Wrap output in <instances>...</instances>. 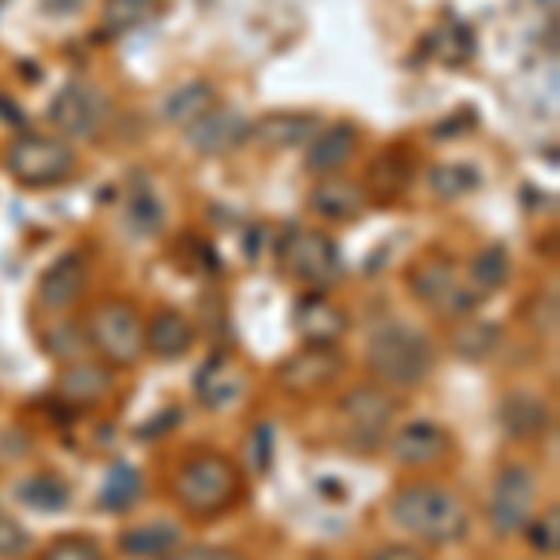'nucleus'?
<instances>
[{
    "label": "nucleus",
    "mask_w": 560,
    "mask_h": 560,
    "mask_svg": "<svg viewBox=\"0 0 560 560\" xmlns=\"http://www.w3.org/2000/svg\"><path fill=\"white\" fill-rule=\"evenodd\" d=\"M388 512L400 523L408 535L430 541V546H448V541H459L471 527V516H467L464 501L456 493L441 490V486H427L415 482L404 486L400 493L388 501Z\"/></svg>",
    "instance_id": "1"
},
{
    "label": "nucleus",
    "mask_w": 560,
    "mask_h": 560,
    "mask_svg": "<svg viewBox=\"0 0 560 560\" xmlns=\"http://www.w3.org/2000/svg\"><path fill=\"white\" fill-rule=\"evenodd\" d=\"M366 366L374 370L377 382L393 388H415L427 382L433 370V345L415 325L385 322L366 340Z\"/></svg>",
    "instance_id": "2"
},
{
    "label": "nucleus",
    "mask_w": 560,
    "mask_h": 560,
    "mask_svg": "<svg viewBox=\"0 0 560 560\" xmlns=\"http://www.w3.org/2000/svg\"><path fill=\"white\" fill-rule=\"evenodd\" d=\"M173 493L179 509L195 520H213L224 516L243 493L240 467L221 453H202L191 456L173 478Z\"/></svg>",
    "instance_id": "3"
},
{
    "label": "nucleus",
    "mask_w": 560,
    "mask_h": 560,
    "mask_svg": "<svg viewBox=\"0 0 560 560\" xmlns=\"http://www.w3.org/2000/svg\"><path fill=\"white\" fill-rule=\"evenodd\" d=\"M4 165L15 184H23V187H57V184H65L68 176H75L79 158L68 139L26 131L8 147Z\"/></svg>",
    "instance_id": "4"
},
{
    "label": "nucleus",
    "mask_w": 560,
    "mask_h": 560,
    "mask_svg": "<svg viewBox=\"0 0 560 560\" xmlns=\"http://www.w3.org/2000/svg\"><path fill=\"white\" fill-rule=\"evenodd\" d=\"M277 255L284 273L306 284V292H329L340 280V273H345L337 240L325 236L318 229H292L280 240Z\"/></svg>",
    "instance_id": "5"
},
{
    "label": "nucleus",
    "mask_w": 560,
    "mask_h": 560,
    "mask_svg": "<svg viewBox=\"0 0 560 560\" xmlns=\"http://www.w3.org/2000/svg\"><path fill=\"white\" fill-rule=\"evenodd\" d=\"M90 345L113 366H135L147 351V325L128 300H105L90 314Z\"/></svg>",
    "instance_id": "6"
},
{
    "label": "nucleus",
    "mask_w": 560,
    "mask_h": 560,
    "mask_svg": "<svg viewBox=\"0 0 560 560\" xmlns=\"http://www.w3.org/2000/svg\"><path fill=\"white\" fill-rule=\"evenodd\" d=\"M408 284L415 292V300L433 306L445 318H467L475 311L478 295L471 288H464V280L456 277V266L448 258H422L419 266L408 273Z\"/></svg>",
    "instance_id": "7"
},
{
    "label": "nucleus",
    "mask_w": 560,
    "mask_h": 560,
    "mask_svg": "<svg viewBox=\"0 0 560 560\" xmlns=\"http://www.w3.org/2000/svg\"><path fill=\"white\" fill-rule=\"evenodd\" d=\"M535 497H538V482H535V475H530V467H523V464L501 467L493 478V493H490V527L501 538L523 530L530 512H535Z\"/></svg>",
    "instance_id": "8"
},
{
    "label": "nucleus",
    "mask_w": 560,
    "mask_h": 560,
    "mask_svg": "<svg viewBox=\"0 0 560 560\" xmlns=\"http://www.w3.org/2000/svg\"><path fill=\"white\" fill-rule=\"evenodd\" d=\"M108 113H113V105H108L102 90L75 79V83L57 90V97L49 105V124L57 131H65L68 139H94L105 128Z\"/></svg>",
    "instance_id": "9"
},
{
    "label": "nucleus",
    "mask_w": 560,
    "mask_h": 560,
    "mask_svg": "<svg viewBox=\"0 0 560 560\" xmlns=\"http://www.w3.org/2000/svg\"><path fill=\"white\" fill-rule=\"evenodd\" d=\"M340 374H345V355H340L337 348H322V345H306L277 366L280 388L292 396L322 393V388H329Z\"/></svg>",
    "instance_id": "10"
},
{
    "label": "nucleus",
    "mask_w": 560,
    "mask_h": 560,
    "mask_svg": "<svg viewBox=\"0 0 560 560\" xmlns=\"http://www.w3.org/2000/svg\"><path fill=\"white\" fill-rule=\"evenodd\" d=\"M250 139L247 116H240L236 108H210L206 116H198L195 124H187V147L202 158H221V153L240 150Z\"/></svg>",
    "instance_id": "11"
},
{
    "label": "nucleus",
    "mask_w": 560,
    "mask_h": 560,
    "mask_svg": "<svg viewBox=\"0 0 560 560\" xmlns=\"http://www.w3.org/2000/svg\"><path fill=\"white\" fill-rule=\"evenodd\" d=\"M90 284V261L83 255H60L38 280V303L49 314H65L83 300Z\"/></svg>",
    "instance_id": "12"
},
{
    "label": "nucleus",
    "mask_w": 560,
    "mask_h": 560,
    "mask_svg": "<svg viewBox=\"0 0 560 560\" xmlns=\"http://www.w3.org/2000/svg\"><path fill=\"white\" fill-rule=\"evenodd\" d=\"M292 322L306 345H322V348H337V340L348 332V314L325 300V292H306L295 303Z\"/></svg>",
    "instance_id": "13"
},
{
    "label": "nucleus",
    "mask_w": 560,
    "mask_h": 560,
    "mask_svg": "<svg viewBox=\"0 0 560 560\" xmlns=\"http://www.w3.org/2000/svg\"><path fill=\"white\" fill-rule=\"evenodd\" d=\"M396 404L388 400V393H382L377 385H359L340 400V415L351 422V430L363 433V445L374 448L377 438L385 433L388 419H393Z\"/></svg>",
    "instance_id": "14"
},
{
    "label": "nucleus",
    "mask_w": 560,
    "mask_h": 560,
    "mask_svg": "<svg viewBox=\"0 0 560 560\" xmlns=\"http://www.w3.org/2000/svg\"><path fill=\"white\" fill-rule=\"evenodd\" d=\"M359 135L351 124H329V128L314 131L311 147H306V173L311 176H337L340 168L355 158Z\"/></svg>",
    "instance_id": "15"
},
{
    "label": "nucleus",
    "mask_w": 560,
    "mask_h": 560,
    "mask_svg": "<svg viewBox=\"0 0 560 560\" xmlns=\"http://www.w3.org/2000/svg\"><path fill=\"white\" fill-rule=\"evenodd\" d=\"M393 456L404 467H430L441 464L448 456V433L438 422H408L404 430H396L393 438Z\"/></svg>",
    "instance_id": "16"
},
{
    "label": "nucleus",
    "mask_w": 560,
    "mask_h": 560,
    "mask_svg": "<svg viewBox=\"0 0 560 560\" xmlns=\"http://www.w3.org/2000/svg\"><path fill=\"white\" fill-rule=\"evenodd\" d=\"M497 419L512 441H530L549 430V408L535 393H509L497 408Z\"/></svg>",
    "instance_id": "17"
},
{
    "label": "nucleus",
    "mask_w": 560,
    "mask_h": 560,
    "mask_svg": "<svg viewBox=\"0 0 560 560\" xmlns=\"http://www.w3.org/2000/svg\"><path fill=\"white\" fill-rule=\"evenodd\" d=\"M57 393L71 408H94L113 393V370L102 363H75L60 374Z\"/></svg>",
    "instance_id": "18"
},
{
    "label": "nucleus",
    "mask_w": 560,
    "mask_h": 560,
    "mask_svg": "<svg viewBox=\"0 0 560 560\" xmlns=\"http://www.w3.org/2000/svg\"><path fill=\"white\" fill-rule=\"evenodd\" d=\"M179 541H184V535H179L176 523L158 520V523L120 530V553L131 560H165L168 553H176Z\"/></svg>",
    "instance_id": "19"
},
{
    "label": "nucleus",
    "mask_w": 560,
    "mask_h": 560,
    "mask_svg": "<svg viewBox=\"0 0 560 560\" xmlns=\"http://www.w3.org/2000/svg\"><path fill=\"white\" fill-rule=\"evenodd\" d=\"M147 348L158 359H179L195 348V325L179 311H158L147 322Z\"/></svg>",
    "instance_id": "20"
},
{
    "label": "nucleus",
    "mask_w": 560,
    "mask_h": 560,
    "mask_svg": "<svg viewBox=\"0 0 560 560\" xmlns=\"http://www.w3.org/2000/svg\"><path fill=\"white\" fill-rule=\"evenodd\" d=\"M363 206H366V195L359 191V184H351V179L325 176L311 191V210L325 217V221H351V217L363 213Z\"/></svg>",
    "instance_id": "21"
},
{
    "label": "nucleus",
    "mask_w": 560,
    "mask_h": 560,
    "mask_svg": "<svg viewBox=\"0 0 560 560\" xmlns=\"http://www.w3.org/2000/svg\"><path fill=\"white\" fill-rule=\"evenodd\" d=\"M314 128H318V120L306 116V113H277V116H266L261 124H250V135H255L261 147L288 150V147H303V142H311Z\"/></svg>",
    "instance_id": "22"
},
{
    "label": "nucleus",
    "mask_w": 560,
    "mask_h": 560,
    "mask_svg": "<svg viewBox=\"0 0 560 560\" xmlns=\"http://www.w3.org/2000/svg\"><path fill=\"white\" fill-rule=\"evenodd\" d=\"M217 105V86L206 83V79H195V83L173 90V94L165 97V105H161V116H165L168 124H179V128H187V124H195L198 116H206L210 108Z\"/></svg>",
    "instance_id": "23"
},
{
    "label": "nucleus",
    "mask_w": 560,
    "mask_h": 560,
    "mask_svg": "<svg viewBox=\"0 0 560 560\" xmlns=\"http://www.w3.org/2000/svg\"><path fill=\"white\" fill-rule=\"evenodd\" d=\"M142 493H147V482H142L139 467L113 464L102 482V493H97V504H102L105 512H131L135 504L142 501Z\"/></svg>",
    "instance_id": "24"
},
{
    "label": "nucleus",
    "mask_w": 560,
    "mask_h": 560,
    "mask_svg": "<svg viewBox=\"0 0 560 560\" xmlns=\"http://www.w3.org/2000/svg\"><path fill=\"white\" fill-rule=\"evenodd\" d=\"M15 497H20L26 509H34V512H60V509H68L71 490H68V482L60 475L38 471V475L23 478Z\"/></svg>",
    "instance_id": "25"
},
{
    "label": "nucleus",
    "mask_w": 560,
    "mask_h": 560,
    "mask_svg": "<svg viewBox=\"0 0 560 560\" xmlns=\"http://www.w3.org/2000/svg\"><path fill=\"white\" fill-rule=\"evenodd\" d=\"M512 277V261L504 247H482L471 261V292L475 295H493L497 288H504Z\"/></svg>",
    "instance_id": "26"
},
{
    "label": "nucleus",
    "mask_w": 560,
    "mask_h": 560,
    "mask_svg": "<svg viewBox=\"0 0 560 560\" xmlns=\"http://www.w3.org/2000/svg\"><path fill=\"white\" fill-rule=\"evenodd\" d=\"M240 385H243L240 374L224 363V359H210V363L202 366V374H198V396H202L210 408H221V404L236 400Z\"/></svg>",
    "instance_id": "27"
},
{
    "label": "nucleus",
    "mask_w": 560,
    "mask_h": 560,
    "mask_svg": "<svg viewBox=\"0 0 560 560\" xmlns=\"http://www.w3.org/2000/svg\"><path fill=\"white\" fill-rule=\"evenodd\" d=\"M497 345H501V329H497L493 322H464L453 332V351L464 359H475V363L493 355Z\"/></svg>",
    "instance_id": "28"
},
{
    "label": "nucleus",
    "mask_w": 560,
    "mask_h": 560,
    "mask_svg": "<svg viewBox=\"0 0 560 560\" xmlns=\"http://www.w3.org/2000/svg\"><path fill=\"white\" fill-rule=\"evenodd\" d=\"M482 184V173L467 161H456V165H438L430 173V187L438 191V198H464L471 195L475 187Z\"/></svg>",
    "instance_id": "29"
},
{
    "label": "nucleus",
    "mask_w": 560,
    "mask_h": 560,
    "mask_svg": "<svg viewBox=\"0 0 560 560\" xmlns=\"http://www.w3.org/2000/svg\"><path fill=\"white\" fill-rule=\"evenodd\" d=\"M153 12H158V0H105V8H102L105 34L135 31V26L147 23Z\"/></svg>",
    "instance_id": "30"
},
{
    "label": "nucleus",
    "mask_w": 560,
    "mask_h": 560,
    "mask_svg": "<svg viewBox=\"0 0 560 560\" xmlns=\"http://www.w3.org/2000/svg\"><path fill=\"white\" fill-rule=\"evenodd\" d=\"M38 560H105L102 541L90 535H60L42 549Z\"/></svg>",
    "instance_id": "31"
},
{
    "label": "nucleus",
    "mask_w": 560,
    "mask_h": 560,
    "mask_svg": "<svg viewBox=\"0 0 560 560\" xmlns=\"http://www.w3.org/2000/svg\"><path fill=\"white\" fill-rule=\"evenodd\" d=\"M527 541H530V549L541 557H557L560 553V509L553 504V509L546 512V516H538V520H527Z\"/></svg>",
    "instance_id": "32"
},
{
    "label": "nucleus",
    "mask_w": 560,
    "mask_h": 560,
    "mask_svg": "<svg viewBox=\"0 0 560 560\" xmlns=\"http://www.w3.org/2000/svg\"><path fill=\"white\" fill-rule=\"evenodd\" d=\"M31 549H34L31 530H26L20 520L0 516V560H23Z\"/></svg>",
    "instance_id": "33"
},
{
    "label": "nucleus",
    "mask_w": 560,
    "mask_h": 560,
    "mask_svg": "<svg viewBox=\"0 0 560 560\" xmlns=\"http://www.w3.org/2000/svg\"><path fill=\"white\" fill-rule=\"evenodd\" d=\"M128 221L135 232H161V206L147 191H135L128 202Z\"/></svg>",
    "instance_id": "34"
},
{
    "label": "nucleus",
    "mask_w": 560,
    "mask_h": 560,
    "mask_svg": "<svg viewBox=\"0 0 560 560\" xmlns=\"http://www.w3.org/2000/svg\"><path fill=\"white\" fill-rule=\"evenodd\" d=\"M527 322L535 325L538 337H553L557 332V292H538L535 300H530Z\"/></svg>",
    "instance_id": "35"
},
{
    "label": "nucleus",
    "mask_w": 560,
    "mask_h": 560,
    "mask_svg": "<svg viewBox=\"0 0 560 560\" xmlns=\"http://www.w3.org/2000/svg\"><path fill=\"white\" fill-rule=\"evenodd\" d=\"M247 453H250V459H255V471H269V459H273V427H269V422L255 427Z\"/></svg>",
    "instance_id": "36"
},
{
    "label": "nucleus",
    "mask_w": 560,
    "mask_h": 560,
    "mask_svg": "<svg viewBox=\"0 0 560 560\" xmlns=\"http://www.w3.org/2000/svg\"><path fill=\"white\" fill-rule=\"evenodd\" d=\"M165 560H243V557L221 546H191V549H176V553H168Z\"/></svg>",
    "instance_id": "37"
},
{
    "label": "nucleus",
    "mask_w": 560,
    "mask_h": 560,
    "mask_svg": "<svg viewBox=\"0 0 560 560\" xmlns=\"http://www.w3.org/2000/svg\"><path fill=\"white\" fill-rule=\"evenodd\" d=\"M49 337L52 340H83L79 337V329H71V325L68 329H52ZM79 351H83V345H49V355H57V359H75Z\"/></svg>",
    "instance_id": "38"
},
{
    "label": "nucleus",
    "mask_w": 560,
    "mask_h": 560,
    "mask_svg": "<svg viewBox=\"0 0 560 560\" xmlns=\"http://www.w3.org/2000/svg\"><path fill=\"white\" fill-rule=\"evenodd\" d=\"M366 560H427L415 546H400V541H388V546H377Z\"/></svg>",
    "instance_id": "39"
}]
</instances>
